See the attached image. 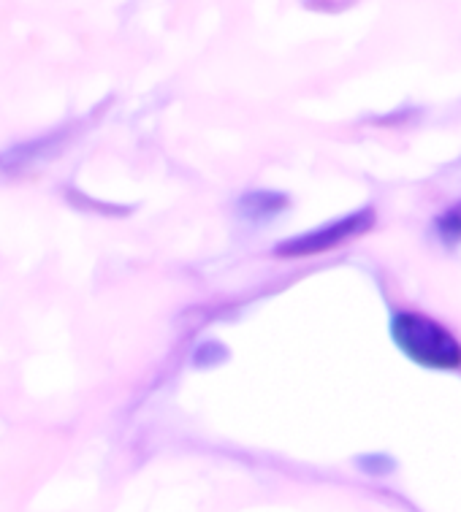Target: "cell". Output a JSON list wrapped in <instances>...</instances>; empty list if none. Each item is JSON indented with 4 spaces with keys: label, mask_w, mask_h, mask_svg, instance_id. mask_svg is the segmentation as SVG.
Returning <instances> with one entry per match:
<instances>
[{
    "label": "cell",
    "mask_w": 461,
    "mask_h": 512,
    "mask_svg": "<svg viewBox=\"0 0 461 512\" xmlns=\"http://www.w3.org/2000/svg\"><path fill=\"white\" fill-rule=\"evenodd\" d=\"M396 347L426 369H459L461 342L456 336L421 312H396L391 320Z\"/></svg>",
    "instance_id": "obj_1"
},
{
    "label": "cell",
    "mask_w": 461,
    "mask_h": 512,
    "mask_svg": "<svg viewBox=\"0 0 461 512\" xmlns=\"http://www.w3.org/2000/svg\"><path fill=\"white\" fill-rule=\"evenodd\" d=\"M375 225V209H361L356 215L339 217L337 223L323 225L318 231L302 233V236H293L288 242H283L277 247V255L280 258H302V255H315V252L331 250L337 244H345L350 239H358L364 236Z\"/></svg>",
    "instance_id": "obj_2"
},
{
    "label": "cell",
    "mask_w": 461,
    "mask_h": 512,
    "mask_svg": "<svg viewBox=\"0 0 461 512\" xmlns=\"http://www.w3.org/2000/svg\"><path fill=\"white\" fill-rule=\"evenodd\" d=\"M437 231L443 236V242H461V201L437 217Z\"/></svg>",
    "instance_id": "obj_3"
}]
</instances>
